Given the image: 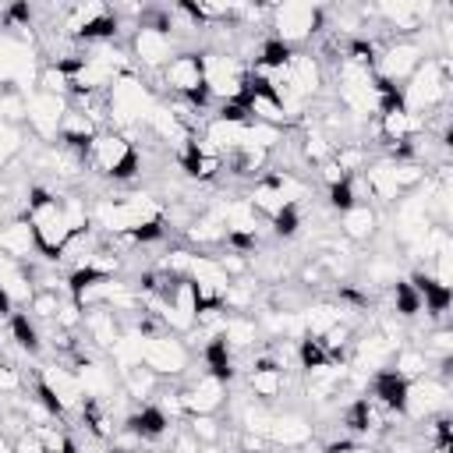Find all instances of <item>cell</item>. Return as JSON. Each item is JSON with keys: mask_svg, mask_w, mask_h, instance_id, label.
<instances>
[{"mask_svg": "<svg viewBox=\"0 0 453 453\" xmlns=\"http://www.w3.org/2000/svg\"><path fill=\"white\" fill-rule=\"evenodd\" d=\"M25 219L32 223V234H35V248H39V255H42L46 262H57V251H60V248H64V241L71 237V223H67V216H64L60 191L42 188V184H32Z\"/></svg>", "mask_w": 453, "mask_h": 453, "instance_id": "1", "label": "cell"}, {"mask_svg": "<svg viewBox=\"0 0 453 453\" xmlns=\"http://www.w3.org/2000/svg\"><path fill=\"white\" fill-rule=\"evenodd\" d=\"M449 92H453V60L449 57H425L418 64V71L400 88L403 110L421 113V117L432 110H442L449 103Z\"/></svg>", "mask_w": 453, "mask_h": 453, "instance_id": "2", "label": "cell"}, {"mask_svg": "<svg viewBox=\"0 0 453 453\" xmlns=\"http://www.w3.org/2000/svg\"><path fill=\"white\" fill-rule=\"evenodd\" d=\"M85 166H92V173L113 180V184H124V180H134L142 173V156L134 149L131 138H124L120 131H99L96 142L88 145L85 152Z\"/></svg>", "mask_w": 453, "mask_h": 453, "instance_id": "3", "label": "cell"}, {"mask_svg": "<svg viewBox=\"0 0 453 453\" xmlns=\"http://www.w3.org/2000/svg\"><path fill=\"white\" fill-rule=\"evenodd\" d=\"M269 28H273V39L294 50L326 28V11L315 4H276L269 7Z\"/></svg>", "mask_w": 453, "mask_h": 453, "instance_id": "4", "label": "cell"}, {"mask_svg": "<svg viewBox=\"0 0 453 453\" xmlns=\"http://www.w3.org/2000/svg\"><path fill=\"white\" fill-rule=\"evenodd\" d=\"M425 57H428V53H425V46H421L418 35H407V39L393 35L386 46H379V57H375V78H382V81L403 88V81L418 71V64H421Z\"/></svg>", "mask_w": 453, "mask_h": 453, "instance_id": "5", "label": "cell"}, {"mask_svg": "<svg viewBox=\"0 0 453 453\" xmlns=\"http://www.w3.org/2000/svg\"><path fill=\"white\" fill-rule=\"evenodd\" d=\"M142 365L152 368L163 382H177L191 368V347L173 333L149 336V340H142Z\"/></svg>", "mask_w": 453, "mask_h": 453, "instance_id": "6", "label": "cell"}, {"mask_svg": "<svg viewBox=\"0 0 453 453\" xmlns=\"http://www.w3.org/2000/svg\"><path fill=\"white\" fill-rule=\"evenodd\" d=\"M177 42L170 32L163 28H152V25H134L131 39H127V57H131V67L138 64L142 71H163L173 57H177Z\"/></svg>", "mask_w": 453, "mask_h": 453, "instance_id": "7", "label": "cell"}, {"mask_svg": "<svg viewBox=\"0 0 453 453\" xmlns=\"http://www.w3.org/2000/svg\"><path fill=\"white\" fill-rule=\"evenodd\" d=\"M446 411H449V379L428 372V375L407 382V396H403L407 421H425V418H435Z\"/></svg>", "mask_w": 453, "mask_h": 453, "instance_id": "8", "label": "cell"}, {"mask_svg": "<svg viewBox=\"0 0 453 453\" xmlns=\"http://www.w3.org/2000/svg\"><path fill=\"white\" fill-rule=\"evenodd\" d=\"M67 110V99L64 96H50V92H28L25 96V124H28V134L42 145L57 142V124Z\"/></svg>", "mask_w": 453, "mask_h": 453, "instance_id": "9", "label": "cell"}, {"mask_svg": "<svg viewBox=\"0 0 453 453\" xmlns=\"http://www.w3.org/2000/svg\"><path fill=\"white\" fill-rule=\"evenodd\" d=\"M159 81L173 96H191L202 88V50H177V57L159 71Z\"/></svg>", "mask_w": 453, "mask_h": 453, "instance_id": "10", "label": "cell"}, {"mask_svg": "<svg viewBox=\"0 0 453 453\" xmlns=\"http://www.w3.org/2000/svg\"><path fill=\"white\" fill-rule=\"evenodd\" d=\"M124 329H127V326H124V315H117V311L106 308V304H96V308H85V311H81V329H78V333H85V340H88L96 350H110Z\"/></svg>", "mask_w": 453, "mask_h": 453, "instance_id": "11", "label": "cell"}, {"mask_svg": "<svg viewBox=\"0 0 453 453\" xmlns=\"http://www.w3.org/2000/svg\"><path fill=\"white\" fill-rule=\"evenodd\" d=\"M96 134H99V124H96L85 110H78L74 103H67V110H64V117H60V124H57V142H60L64 149L85 156L88 145L96 142Z\"/></svg>", "mask_w": 453, "mask_h": 453, "instance_id": "12", "label": "cell"}, {"mask_svg": "<svg viewBox=\"0 0 453 453\" xmlns=\"http://www.w3.org/2000/svg\"><path fill=\"white\" fill-rule=\"evenodd\" d=\"M311 439H315V425H311V418H304L301 411L273 414V425H269V446L304 449Z\"/></svg>", "mask_w": 453, "mask_h": 453, "instance_id": "13", "label": "cell"}, {"mask_svg": "<svg viewBox=\"0 0 453 453\" xmlns=\"http://www.w3.org/2000/svg\"><path fill=\"white\" fill-rule=\"evenodd\" d=\"M418 134H425V117H421V113H411V110H403V106L379 113V138H382L389 149H396V145H403V142H411V138H418Z\"/></svg>", "mask_w": 453, "mask_h": 453, "instance_id": "14", "label": "cell"}, {"mask_svg": "<svg viewBox=\"0 0 453 453\" xmlns=\"http://www.w3.org/2000/svg\"><path fill=\"white\" fill-rule=\"evenodd\" d=\"M0 290L14 304V311L18 308H28V301L35 294L32 276H28V262H18V258H11V255L0 251Z\"/></svg>", "mask_w": 453, "mask_h": 453, "instance_id": "15", "label": "cell"}, {"mask_svg": "<svg viewBox=\"0 0 453 453\" xmlns=\"http://www.w3.org/2000/svg\"><path fill=\"white\" fill-rule=\"evenodd\" d=\"M361 180H365V188H368V202L375 198V202H382V205H396V198L403 195V191L396 188V177H393V159H389V156H379V159L365 163Z\"/></svg>", "mask_w": 453, "mask_h": 453, "instance_id": "16", "label": "cell"}, {"mask_svg": "<svg viewBox=\"0 0 453 453\" xmlns=\"http://www.w3.org/2000/svg\"><path fill=\"white\" fill-rule=\"evenodd\" d=\"M0 251L18 258V262H32L39 255L35 248V234H32V223L21 216V219H4L0 223Z\"/></svg>", "mask_w": 453, "mask_h": 453, "instance_id": "17", "label": "cell"}, {"mask_svg": "<svg viewBox=\"0 0 453 453\" xmlns=\"http://www.w3.org/2000/svg\"><path fill=\"white\" fill-rule=\"evenodd\" d=\"M336 230H340V234H343V241H350V244L372 241V237H375V230H379V212H375L368 202L350 205L347 212H340V226H336Z\"/></svg>", "mask_w": 453, "mask_h": 453, "instance_id": "18", "label": "cell"}, {"mask_svg": "<svg viewBox=\"0 0 453 453\" xmlns=\"http://www.w3.org/2000/svg\"><path fill=\"white\" fill-rule=\"evenodd\" d=\"M159 386H163V379L145 365H134V368L120 372V389L131 396V403H152Z\"/></svg>", "mask_w": 453, "mask_h": 453, "instance_id": "19", "label": "cell"}, {"mask_svg": "<svg viewBox=\"0 0 453 453\" xmlns=\"http://www.w3.org/2000/svg\"><path fill=\"white\" fill-rule=\"evenodd\" d=\"M244 198H248V205L258 212V219H276V216L290 205V202L280 195V188H273L265 177H258V180L248 188V195H244Z\"/></svg>", "mask_w": 453, "mask_h": 453, "instance_id": "20", "label": "cell"}, {"mask_svg": "<svg viewBox=\"0 0 453 453\" xmlns=\"http://www.w3.org/2000/svg\"><path fill=\"white\" fill-rule=\"evenodd\" d=\"M389 372H396L403 382H414V379L432 372V357L421 347H396V354L389 361Z\"/></svg>", "mask_w": 453, "mask_h": 453, "instance_id": "21", "label": "cell"}, {"mask_svg": "<svg viewBox=\"0 0 453 453\" xmlns=\"http://www.w3.org/2000/svg\"><path fill=\"white\" fill-rule=\"evenodd\" d=\"M25 152V127L21 124H0V170L14 163Z\"/></svg>", "mask_w": 453, "mask_h": 453, "instance_id": "22", "label": "cell"}, {"mask_svg": "<svg viewBox=\"0 0 453 453\" xmlns=\"http://www.w3.org/2000/svg\"><path fill=\"white\" fill-rule=\"evenodd\" d=\"M184 425L191 428V435H195L202 446H219L223 425L216 421V414H191V418H184Z\"/></svg>", "mask_w": 453, "mask_h": 453, "instance_id": "23", "label": "cell"}, {"mask_svg": "<svg viewBox=\"0 0 453 453\" xmlns=\"http://www.w3.org/2000/svg\"><path fill=\"white\" fill-rule=\"evenodd\" d=\"M170 453H202V442L191 435L188 425H177L170 435Z\"/></svg>", "mask_w": 453, "mask_h": 453, "instance_id": "24", "label": "cell"}, {"mask_svg": "<svg viewBox=\"0 0 453 453\" xmlns=\"http://www.w3.org/2000/svg\"><path fill=\"white\" fill-rule=\"evenodd\" d=\"M11 453H46L42 449V442H39V435L28 428V432H21L14 442H11Z\"/></svg>", "mask_w": 453, "mask_h": 453, "instance_id": "25", "label": "cell"}, {"mask_svg": "<svg viewBox=\"0 0 453 453\" xmlns=\"http://www.w3.org/2000/svg\"><path fill=\"white\" fill-rule=\"evenodd\" d=\"M142 453H170V449H163V446H145Z\"/></svg>", "mask_w": 453, "mask_h": 453, "instance_id": "26", "label": "cell"}]
</instances>
